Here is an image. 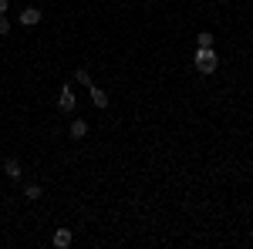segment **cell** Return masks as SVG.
Returning a JSON list of instances; mask_svg holds the SVG:
<instances>
[{
	"label": "cell",
	"instance_id": "cell-10",
	"mask_svg": "<svg viewBox=\"0 0 253 249\" xmlns=\"http://www.w3.org/2000/svg\"><path fill=\"white\" fill-rule=\"evenodd\" d=\"M75 81H78V84H84V88H91V74H88L84 68H78V71H75Z\"/></svg>",
	"mask_w": 253,
	"mask_h": 249
},
{
	"label": "cell",
	"instance_id": "cell-3",
	"mask_svg": "<svg viewBox=\"0 0 253 249\" xmlns=\"http://www.w3.org/2000/svg\"><path fill=\"white\" fill-rule=\"evenodd\" d=\"M51 243H54L58 249H68L71 243H75V236H71V229H64V226H61V229H54V236H51Z\"/></svg>",
	"mask_w": 253,
	"mask_h": 249
},
{
	"label": "cell",
	"instance_id": "cell-8",
	"mask_svg": "<svg viewBox=\"0 0 253 249\" xmlns=\"http://www.w3.org/2000/svg\"><path fill=\"white\" fill-rule=\"evenodd\" d=\"M41 195H44V189H41V185H27V189H24V199H27V202H38Z\"/></svg>",
	"mask_w": 253,
	"mask_h": 249
},
{
	"label": "cell",
	"instance_id": "cell-12",
	"mask_svg": "<svg viewBox=\"0 0 253 249\" xmlns=\"http://www.w3.org/2000/svg\"><path fill=\"white\" fill-rule=\"evenodd\" d=\"M7 7H10V3H7V0H0V14H7Z\"/></svg>",
	"mask_w": 253,
	"mask_h": 249
},
{
	"label": "cell",
	"instance_id": "cell-4",
	"mask_svg": "<svg viewBox=\"0 0 253 249\" xmlns=\"http://www.w3.org/2000/svg\"><path fill=\"white\" fill-rule=\"evenodd\" d=\"M20 24H24V27H38L41 24V10L38 7H24V10H20Z\"/></svg>",
	"mask_w": 253,
	"mask_h": 249
},
{
	"label": "cell",
	"instance_id": "cell-7",
	"mask_svg": "<svg viewBox=\"0 0 253 249\" xmlns=\"http://www.w3.org/2000/svg\"><path fill=\"white\" fill-rule=\"evenodd\" d=\"M88 91H91V101H95V108H108V95H105L98 84H91Z\"/></svg>",
	"mask_w": 253,
	"mask_h": 249
},
{
	"label": "cell",
	"instance_id": "cell-2",
	"mask_svg": "<svg viewBox=\"0 0 253 249\" xmlns=\"http://www.w3.org/2000/svg\"><path fill=\"white\" fill-rule=\"evenodd\" d=\"M58 111H64V115H71V111H75V91H71V88H61V95H58Z\"/></svg>",
	"mask_w": 253,
	"mask_h": 249
},
{
	"label": "cell",
	"instance_id": "cell-5",
	"mask_svg": "<svg viewBox=\"0 0 253 249\" xmlns=\"http://www.w3.org/2000/svg\"><path fill=\"white\" fill-rule=\"evenodd\" d=\"M0 169H3V175H7V178H20V172H24L20 158H7V162H3Z\"/></svg>",
	"mask_w": 253,
	"mask_h": 249
},
{
	"label": "cell",
	"instance_id": "cell-9",
	"mask_svg": "<svg viewBox=\"0 0 253 249\" xmlns=\"http://www.w3.org/2000/svg\"><path fill=\"white\" fill-rule=\"evenodd\" d=\"M196 47H213V34L210 31H199L196 34Z\"/></svg>",
	"mask_w": 253,
	"mask_h": 249
},
{
	"label": "cell",
	"instance_id": "cell-1",
	"mask_svg": "<svg viewBox=\"0 0 253 249\" xmlns=\"http://www.w3.org/2000/svg\"><path fill=\"white\" fill-rule=\"evenodd\" d=\"M216 51L213 47H196V68H199V74H213L216 71Z\"/></svg>",
	"mask_w": 253,
	"mask_h": 249
},
{
	"label": "cell",
	"instance_id": "cell-6",
	"mask_svg": "<svg viewBox=\"0 0 253 249\" xmlns=\"http://www.w3.org/2000/svg\"><path fill=\"white\" fill-rule=\"evenodd\" d=\"M84 135H88V121H84V118H75V121H71V138L81 142Z\"/></svg>",
	"mask_w": 253,
	"mask_h": 249
},
{
	"label": "cell",
	"instance_id": "cell-11",
	"mask_svg": "<svg viewBox=\"0 0 253 249\" xmlns=\"http://www.w3.org/2000/svg\"><path fill=\"white\" fill-rule=\"evenodd\" d=\"M7 34H10V20L0 14V37H7Z\"/></svg>",
	"mask_w": 253,
	"mask_h": 249
}]
</instances>
